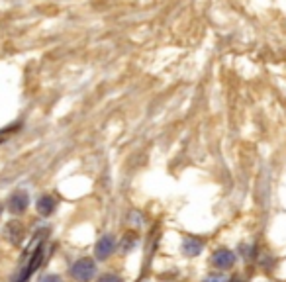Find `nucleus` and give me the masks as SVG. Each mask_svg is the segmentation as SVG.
<instances>
[{
    "mask_svg": "<svg viewBox=\"0 0 286 282\" xmlns=\"http://www.w3.org/2000/svg\"><path fill=\"white\" fill-rule=\"evenodd\" d=\"M98 282H121V278L116 276V274H104V276H100Z\"/></svg>",
    "mask_w": 286,
    "mask_h": 282,
    "instance_id": "8",
    "label": "nucleus"
},
{
    "mask_svg": "<svg viewBox=\"0 0 286 282\" xmlns=\"http://www.w3.org/2000/svg\"><path fill=\"white\" fill-rule=\"evenodd\" d=\"M212 263H214V267L218 268H231L235 265V255L231 251H227V249H220V251L214 253Z\"/></svg>",
    "mask_w": 286,
    "mask_h": 282,
    "instance_id": "4",
    "label": "nucleus"
},
{
    "mask_svg": "<svg viewBox=\"0 0 286 282\" xmlns=\"http://www.w3.org/2000/svg\"><path fill=\"white\" fill-rule=\"evenodd\" d=\"M28 204H30V196H28V192H24V190H16V192L10 196V200H8V210L18 216V214H24V212H26Z\"/></svg>",
    "mask_w": 286,
    "mask_h": 282,
    "instance_id": "2",
    "label": "nucleus"
},
{
    "mask_svg": "<svg viewBox=\"0 0 286 282\" xmlns=\"http://www.w3.org/2000/svg\"><path fill=\"white\" fill-rule=\"evenodd\" d=\"M114 249H116V239L112 237V235H104V237L98 239L94 253H96V257H98L100 261H104V259H108V257L112 255Z\"/></svg>",
    "mask_w": 286,
    "mask_h": 282,
    "instance_id": "3",
    "label": "nucleus"
},
{
    "mask_svg": "<svg viewBox=\"0 0 286 282\" xmlns=\"http://www.w3.org/2000/svg\"><path fill=\"white\" fill-rule=\"evenodd\" d=\"M35 208L37 212L42 214V216H49V214H53V210H55V200H53V196H42L39 200H37V204H35Z\"/></svg>",
    "mask_w": 286,
    "mask_h": 282,
    "instance_id": "6",
    "label": "nucleus"
},
{
    "mask_svg": "<svg viewBox=\"0 0 286 282\" xmlns=\"http://www.w3.org/2000/svg\"><path fill=\"white\" fill-rule=\"evenodd\" d=\"M0 212H2V208H0Z\"/></svg>",
    "mask_w": 286,
    "mask_h": 282,
    "instance_id": "11",
    "label": "nucleus"
},
{
    "mask_svg": "<svg viewBox=\"0 0 286 282\" xmlns=\"http://www.w3.org/2000/svg\"><path fill=\"white\" fill-rule=\"evenodd\" d=\"M42 257H44V251H42V249H37V251L33 253V257H31V259H30V263H28V267L24 268V272L20 274V278H18V280H20V282H24V280H26V278L30 276L31 272H33V270L37 268V265L42 263Z\"/></svg>",
    "mask_w": 286,
    "mask_h": 282,
    "instance_id": "5",
    "label": "nucleus"
},
{
    "mask_svg": "<svg viewBox=\"0 0 286 282\" xmlns=\"http://www.w3.org/2000/svg\"><path fill=\"white\" fill-rule=\"evenodd\" d=\"M96 274V267L92 259H78L75 265L71 267V276L78 282H89L94 278Z\"/></svg>",
    "mask_w": 286,
    "mask_h": 282,
    "instance_id": "1",
    "label": "nucleus"
},
{
    "mask_svg": "<svg viewBox=\"0 0 286 282\" xmlns=\"http://www.w3.org/2000/svg\"><path fill=\"white\" fill-rule=\"evenodd\" d=\"M182 251L186 253L188 257L200 255V251H202V241H200V239H194V237H186L184 239V243H182Z\"/></svg>",
    "mask_w": 286,
    "mask_h": 282,
    "instance_id": "7",
    "label": "nucleus"
},
{
    "mask_svg": "<svg viewBox=\"0 0 286 282\" xmlns=\"http://www.w3.org/2000/svg\"><path fill=\"white\" fill-rule=\"evenodd\" d=\"M208 282H226V278L224 276H210Z\"/></svg>",
    "mask_w": 286,
    "mask_h": 282,
    "instance_id": "10",
    "label": "nucleus"
},
{
    "mask_svg": "<svg viewBox=\"0 0 286 282\" xmlns=\"http://www.w3.org/2000/svg\"><path fill=\"white\" fill-rule=\"evenodd\" d=\"M39 282H63V280H61V276H57V274H46L44 278H39Z\"/></svg>",
    "mask_w": 286,
    "mask_h": 282,
    "instance_id": "9",
    "label": "nucleus"
}]
</instances>
